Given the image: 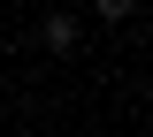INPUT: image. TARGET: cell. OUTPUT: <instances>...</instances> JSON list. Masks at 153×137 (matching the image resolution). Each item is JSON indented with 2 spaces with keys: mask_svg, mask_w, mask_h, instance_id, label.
Instances as JSON below:
<instances>
[{
  "mask_svg": "<svg viewBox=\"0 0 153 137\" xmlns=\"http://www.w3.org/2000/svg\"><path fill=\"white\" fill-rule=\"evenodd\" d=\"M92 8H100V23H130L138 15V0H92Z\"/></svg>",
  "mask_w": 153,
  "mask_h": 137,
  "instance_id": "7a4b0ae2",
  "label": "cell"
},
{
  "mask_svg": "<svg viewBox=\"0 0 153 137\" xmlns=\"http://www.w3.org/2000/svg\"><path fill=\"white\" fill-rule=\"evenodd\" d=\"M38 38H46V53H76V23H69V15H46Z\"/></svg>",
  "mask_w": 153,
  "mask_h": 137,
  "instance_id": "6da1fadb",
  "label": "cell"
}]
</instances>
